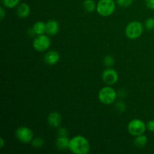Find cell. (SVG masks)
Segmentation results:
<instances>
[{"instance_id": "obj_1", "label": "cell", "mask_w": 154, "mask_h": 154, "mask_svg": "<svg viewBox=\"0 0 154 154\" xmlns=\"http://www.w3.org/2000/svg\"><path fill=\"white\" fill-rule=\"evenodd\" d=\"M69 150L74 154H87L90 150V144L85 137L75 135L69 141Z\"/></svg>"}, {"instance_id": "obj_2", "label": "cell", "mask_w": 154, "mask_h": 154, "mask_svg": "<svg viewBox=\"0 0 154 154\" xmlns=\"http://www.w3.org/2000/svg\"><path fill=\"white\" fill-rule=\"evenodd\" d=\"M99 101L104 105H111L116 101L117 93L111 86H107L101 89L98 94Z\"/></svg>"}, {"instance_id": "obj_3", "label": "cell", "mask_w": 154, "mask_h": 154, "mask_svg": "<svg viewBox=\"0 0 154 154\" xmlns=\"http://www.w3.org/2000/svg\"><path fill=\"white\" fill-rule=\"evenodd\" d=\"M143 25L141 22L137 20L131 21L130 23L127 24L125 29V34L126 37L129 38V39H137L143 33Z\"/></svg>"}, {"instance_id": "obj_4", "label": "cell", "mask_w": 154, "mask_h": 154, "mask_svg": "<svg viewBox=\"0 0 154 154\" xmlns=\"http://www.w3.org/2000/svg\"><path fill=\"white\" fill-rule=\"evenodd\" d=\"M116 9V4L114 0H99L96 6L98 14L102 17L111 16Z\"/></svg>"}, {"instance_id": "obj_5", "label": "cell", "mask_w": 154, "mask_h": 154, "mask_svg": "<svg viewBox=\"0 0 154 154\" xmlns=\"http://www.w3.org/2000/svg\"><path fill=\"white\" fill-rule=\"evenodd\" d=\"M127 129L130 135L137 136L145 132L147 126L143 120L140 119H133L128 123Z\"/></svg>"}, {"instance_id": "obj_6", "label": "cell", "mask_w": 154, "mask_h": 154, "mask_svg": "<svg viewBox=\"0 0 154 154\" xmlns=\"http://www.w3.org/2000/svg\"><path fill=\"white\" fill-rule=\"evenodd\" d=\"M51 39H50L49 35L42 34L37 35V37L35 38L34 41L32 42L33 48L36 51L38 52H44L46 51L51 46Z\"/></svg>"}, {"instance_id": "obj_7", "label": "cell", "mask_w": 154, "mask_h": 154, "mask_svg": "<svg viewBox=\"0 0 154 154\" xmlns=\"http://www.w3.org/2000/svg\"><path fill=\"white\" fill-rule=\"evenodd\" d=\"M15 136L20 142L29 144L33 139V132L27 126H20L15 132Z\"/></svg>"}, {"instance_id": "obj_8", "label": "cell", "mask_w": 154, "mask_h": 154, "mask_svg": "<svg viewBox=\"0 0 154 154\" xmlns=\"http://www.w3.org/2000/svg\"><path fill=\"white\" fill-rule=\"evenodd\" d=\"M102 80L107 85H114L118 81V74L116 72L115 69L111 67H108L103 71L102 75Z\"/></svg>"}, {"instance_id": "obj_9", "label": "cell", "mask_w": 154, "mask_h": 154, "mask_svg": "<svg viewBox=\"0 0 154 154\" xmlns=\"http://www.w3.org/2000/svg\"><path fill=\"white\" fill-rule=\"evenodd\" d=\"M44 60L46 64L54 66L60 60V54L57 51H50L45 54Z\"/></svg>"}, {"instance_id": "obj_10", "label": "cell", "mask_w": 154, "mask_h": 154, "mask_svg": "<svg viewBox=\"0 0 154 154\" xmlns=\"http://www.w3.org/2000/svg\"><path fill=\"white\" fill-rule=\"evenodd\" d=\"M47 120L51 127L59 128L62 123V116L57 111H53L48 114Z\"/></svg>"}, {"instance_id": "obj_11", "label": "cell", "mask_w": 154, "mask_h": 154, "mask_svg": "<svg viewBox=\"0 0 154 154\" xmlns=\"http://www.w3.org/2000/svg\"><path fill=\"white\" fill-rule=\"evenodd\" d=\"M60 30V24L56 20H49L46 23V33L50 36L55 35Z\"/></svg>"}, {"instance_id": "obj_12", "label": "cell", "mask_w": 154, "mask_h": 154, "mask_svg": "<svg viewBox=\"0 0 154 154\" xmlns=\"http://www.w3.org/2000/svg\"><path fill=\"white\" fill-rule=\"evenodd\" d=\"M30 14V7L27 3L23 2L17 7V14L20 18H26Z\"/></svg>"}, {"instance_id": "obj_13", "label": "cell", "mask_w": 154, "mask_h": 154, "mask_svg": "<svg viewBox=\"0 0 154 154\" xmlns=\"http://www.w3.org/2000/svg\"><path fill=\"white\" fill-rule=\"evenodd\" d=\"M32 33L36 35H42L46 33V23H45L42 21H37L33 24L32 27L31 29Z\"/></svg>"}, {"instance_id": "obj_14", "label": "cell", "mask_w": 154, "mask_h": 154, "mask_svg": "<svg viewBox=\"0 0 154 154\" xmlns=\"http://www.w3.org/2000/svg\"><path fill=\"white\" fill-rule=\"evenodd\" d=\"M69 141L70 139H69L67 136H58L56 141V145L59 150H66V149H69Z\"/></svg>"}, {"instance_id": "obj_15", "label": "cell", "mask_w": 154, "mask_h": 154, "mask_svg": "<svg viewBox=\"0 0 154 154\" xmlns=\"http://www.w3.org/2000/svg\"><path fill=\"white\" fill-rule=\"evenodd\" d=\"M147 138L145 135L141 134V135L135 136V140H134V144L138 148H142L147 144Z\"/></svg>"}, {"instance_id": "obj_16", "label": "cell", "mask_w": 154, "mask_h": 154, "mask_svg": "<svg viewBox=\"0 0 154 154\" xmlns=\"http://www.w3.org/2000/svg\"><path fill=\"white\" fill-rule=\"evenodd\" d=\"M83 5H84V9L87 12L92 13V12H93L96 9L97 4H96L94 0H84Z\"/></svg>"}, {"instance_id": "obj_17", "label": "cell", "mask_w": 154, "mask_h": 154, "mask_svg": "<svg viewBox=\"0 0 154 154\" xmlns=\"http://www.w3.org/2000/svg\"><path fill=\"white\" fill-rule=\"evenodd\" d=\"M20 0H2L3 6L8 8H14L19 5Z\"/></svg>"}, {"instance_id": "obj_18", "label": "cell", "mask_w": 154, "mask_h": 154, "mask_svg": "<svg viewBox=\"0 0 154 154\" xmlns=\"http://www.w3.org/2000/svg\"><path fill=\"white\" fill-rule=\"evenodd\" d=\"M44 143H45V141L43 138H40V137H36V138H33L32 141H31L32 146L35 148H41L44 145Z\"/></svg>"}, {"instance_id": "obj_19", "label": "cell", "mask_w": 154, "mask_h": 154, "mask_svg": "<svg viewBox=\"0 0 154 154\" xmlns=\"http://www.w3.org/2000/svg\"><path fill=\"white\" fill-rule=\"evenodd\" d=\"M103 62L105 66H107V67H112L114 65L115 60H114V57L112 55H107L104 58Z\"/></svg>"}, {"instance_id": "obj_20", "label": "cell", "mask_w": 154, "mask_h": 154, "mask_svg": "<svg viewBox=\"0 0 154 154\" xmlns=\"http://www.w3.org/2000/svg\"><path fill=\"white\" fill-rule=\"evenodd\" d=\"M115 109L120 113L124 112L126 109V104L122 101H118L115 103Z\"/></svg>"}, {"instance_id": "obj_21", "label": "cell", "mask_w": 154, "mask_h": 154, "mask_svg": "<svg viewBox=\"0 0 154 154\" xmlns=\"http://www.w3.org/2000/svg\"><path fill=\"white\" fill-rule=\"evenodd\" d=\"M145 28L148 30H153L154 29V18L153 17H149L146 20L145 23Z\"/></svg>"}, {"instance_id": "obj_22", "label": "cell", "mask_w": 154, "mask_h": 154, "mask_svg": "<svg viewBox=\"0 0 154 154\" xmlns=\"http://www.w3.org/2000/svg\"><path fill=\"white\" fill-rule=\"evenodd\" d=\"M117 3L123 8L129 7L133 3V0H117Z\"/></svg>"}, {"instance_id": "obj_23", "label": "cell", "mask_w": 154, "mask_h": 154, "mask_svg": "<svg viewBox=\"0 0 154 154\" xmlns=\"http://www.w3.org/2000/svg\"><path fill=\"white\" fill-rule=\"evenodd\" d=\"M57 133L58 136H68V130L65 127H59Z\"/></svg>"}, {"instance_id": "obj_24", "label": "cell", "mask_w": 154, "mask_h": 154, "mask_svg": "<svg viewBox=\"0 0 154 154\" xmlns=\"http://www.w3.org/2000/svg\"><path fill=\"white\" fill-rule=\"evenodd\" d=\"M146 126H147V130H149L151 132H154V120H149V121L146 123Z\"/></svg>"}, {"instance_id": "obj_25", "label": "cell", "mask_w": 154, "mask_h": 154, "mask_svg": "<svg viewBox=\"0 0 154 154\" xmlns=\"http://www.w3.org/2000/svg\"><path fill=\"white\" fill-rule=\"evenodd\" d=\"M145 5L149 9L154 10V0H145Z\"/></svg>"}, {"instance_id": "obj_26", "label": "cell", "mask_w": 154, "mask_h": 154, "mask_svg": "<svg viewBox=\"0 0 154 154\" xmlns=\"http://www.w3.org/2000/svg\"><path fill=\"white\" fill-rule=\"evenodd\" d=\"M117 93V96H119L120 98H125L126 96H127V93L125 90L123 89H121V90H119Z\"/></svg>"}, {"instance_id": "obj_27", "label": "cell", "mask_w": 154, "mask_h": 154, "mask_svg": "<svg viewBox=\"0 0 154 154\" xmlns=\"http://www.w3.org/2000/svg\"><path fill=\"white\" fill-rule=\"evenodd\" d=\"M5 14L6 12L4 8V6H2V7L0 8V19H1V20H2L4 19L5 17Z\"/></svg>"}, {"instance_id": "obj_28", "label": "cell", "mask_w": 154, "mask_h": 154, "mask_svg": "<svg viewBox=\"0 0 154 154\" xmlns=\"http://www.w3.org/2000/svg\"><path fill=\"white\" fill-rule=\"evenodd\" d=\"M4 145H5V140L3 138H0V147L2 148V147H4Z\"/></svg>"}]
</instances>
